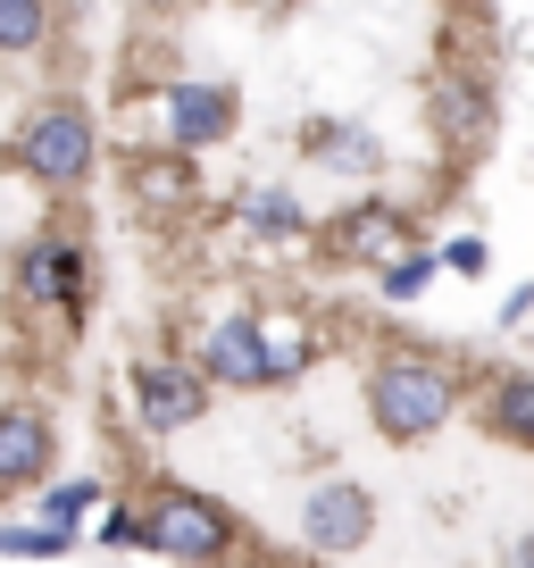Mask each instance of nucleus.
<instances>
[{"mask_svg": "<svg viewBox=\"0 0 534 568\" xmlns=\"http://www.w3.org/2000/svg\"><path fill=\"white\" fill-rule=\"evenodd\" d=\"M292 142H301V160L335 168V176H368V168H376V134L359 118H309Z\"/></svg>", "mask_w": 534, "mask_h": 568, "instance_id": "obj_13", "label": "nucleus"}, {"mask_svg": "<svg viewBox=\"0 0 534 568\" xmlns=\"http://www.w3.org/2000/svg\"><path fill=\"white\" fill-rule=\"evenodd\" d=\"M134 510H143V551H160V560H184V568H234L250 551L243 518L226 510V501L193 494V485H143L134 494Z\"/></svg>", "mask_w": 534, "mask_h": 568, "instance_id": "obj_2", "label": "nucleus"}, {"mask_svg": "<svg viewBox=\"0 0 534 568\" xmlns=\"http://www.w3.org/2000/svg\"><path fill=\"white\" fill-rule=\"evenodd\" d=\"M9 160H18V176L51 184V193H75V184L101 168V118H92L84 101H42V109H25Z\"/></svg>", "mask_w": 534, "mask_h": 568, "instance_id": "obj_3", "label": "nucleus"}, {"mask_svg": "<svg viewBox=\"0 0 534 568\" xmlns=\"http://www.w3.org/2000/svg\"><path fill=\"white\" fill-rule=\"evenodd\" d=\"M451 9H484V0H451Z\"/></svg>", "mask_w": 534, "mask_h": 568, "instance_id": "obj_25", "label": "nucleus"}, {"mask_svg": "<svg viewBox=\"0 0 534 568\" xmlns=\"http://www.w3.org/2000/svg\"><path fill=\"white\" fill-rule=\"evenodd\" d=\"M427 125H434V142H451V151H460V160H476L484 142H493V125H501V84H493V68L451 51L443 68L427 75Z\"/></svg>", "mask_w": 534, "mask_h": 568, "instance_id": "obj_4", "label": "nucleus"}, {"mask_svg": "<svg viewBox=\"0 0 534 568\" xmlns=\"http://www.w3.org/2000/svg\"><path fill=\"white\" fill-rule=\"evenodd\" d=\"M51 460H59V426H51V409H34V402H0V501H9V494H34V485L51 477Z\"/></svg>", "mask_w": 534, "mask_h": 568, "instance_id": "obj_10", "label": "nucleus"}, {"mask_svg": "<svg viewBox=\"0 0 534 568\" xmlns=\"http://www.w3.org/2000/svg\"><path fill=\"white\" fill-rule=\"evenodd\" d=\"M59 34V0H0V59H34Z\"/></svg>", "mask_w": 534, "mask_h": 568, "instance_id": "obj_16", "label": "nucleus"}, {"mask_svg": "<svg viewBox=\"0 0 534 568\" xmlns=\"http://www.w3.org/2000/svg\"><path fill=\"white\" fill-rule=\"evenodd\" d=\"M359 393H368V426L384 435L392 452H418L434 444L460 409V376L434 343H410V335H384L359 368Z\"/></svg>", "mask_w": 534, "mask_h": 568, "instance_id": "obj_1", "label": "nucleus"}, {"mask_svg": "<svg viewBox=\"0 0 534 568\" xmlns=\"http://www.w3.org/2000/svg\"><path fill=\"white\" fill-rule=\"evenodd\" d=\"M84 510H109V494H101V477H68V485H51V494L34 501V518H51V527H75Z\"/></svg>", "mask_w": 534, "mask_h": 568, "instance_id": "obj_19", "label": "nucleus"}, {"mask_svg": "<svg viewBox=\"0 0 534 568\" xmlns=\"http://www.w3.org/2000/svg\"><path fill=\"white\" fill-rule=\"evenodd\" d=\"M125 393H134V426L143 435H184V426L209 418V376H201V359H176V352H151L125 368Z\"/></svg>", "mask_w": 534, "mask_h": 568, "instance_id": "obj_6", "label": "nucleus"}, {"mask_svg": "<svg viewBox=\"0 0 534 568\" xmlns=\"http://www.w3.org/2000/svg\"><path fill=\"white\" fill-rule=\"evenodd\" d=\"M418 243V226H410V210H392V201H351L342 217H326V260L335 267H384V260H401V251Z\"/></svg>", "mask_w": 534, "mask_h": 568, "instance_id": "obj_8", "label": "nucleus"}, {"mask_svg": "<svg viewBox=\"0 0 534 568\" xmlns=\"http://www.w3.org/2000/svg\"><path fill=\"white\" fill-rule=\"evenodd\" d=\"M376 535V494L351 477L318 485V494H301V544L318 551V560H351L359 544Z\"/></svg>", "mask_w": 534, "mask_h": 568, "instance_id": "obj_9", "label": "nucleus"}, {"mask_svg": "<svg viewBox=\"0 0 534 568\" xmlns=\"http://www.w3.org/2000/svg\"><path fill=\"white\" fill-rule=\"evenodd\" d=\"M151 109H160L167 151H209V142H234V125H243V92L217 84V75H167L151 92Z\"/></svg>", "mask_w": 534, "mask_h": 568, "instance_id": "obj_7", "label": "nucleus"}, {"mask_svg": "<svg viewBox=\"0 0 534 568\" xmlns=\"http://www.w3.org/2000/svg\"><path fill=\"white\" fill-rule=\"evenodd\" d=\"M443 267H451V276H484V267H493L484 234H451V243H443Z\"/></svg>", "mask_w": 534, "mask_h": 568, "instance_id": "obj_21", "label": "nucleus"}, {"mask_svg": "<svg viewBox=\"0 0 534 568\" xmlns=\"http://www.w3.org/2000/svg\"><path fill=\"white\" fill-rule=\"evenodd\" d=\"M476 426L510 452H534V368H493L476 385Z\"/></svg>", "mask_w": 534, "mask_h": 568, "instance_id": "obj_12", "label": "nucleus"}, {"mask_svg": "<svg viewBox=\"0 0 534 568\" xmlns=\"http://www.w3.org/2000/svg\"><path fill=\"white\" fill-rule=\"evenodd\" d=\"M259 343H267V393L276 385H301L309 368H318V352H326V335L292 310V318H259Z\"/></svg>", "mask_w": 534, "mask_h": 568, "instance_id": "obj_14", "label": "nucleus"}, {"mask_svg": "<svg viewBox=\"0 0 534 568\" xmlns=\"http://www.w3.org/2000/svg\"><path fill=\"white\" fill-rule=\"evenodd\" d=\"M434 267H443V251H434V243H410L401 260H384V267H376V293H384V302L401 310V302H418V293L434 284Z\"/></svg>", "mask_w": 534, "mask_h": 568, "instance_id": "obj_17", "label": "nucleus"}, {"mask_svg": "<svg viewBox=\"0 0 534 568\" xmlns=\"http://www.w3.org/2000/svg\"><path fill=\"white\" fill-rule=\"evenodd\" d=\"M534 310V284H510V302H501V326H517Z\"/></svg>", "mask_w": 534, "mask_h": 568, "instance_id": "obj_22", "label": "nucleus"}, {"mask_svg": "<svg viewBox=\"0 0 534 568\" xmlns=\"http://www.w3.org/2000/svg\"><path fill=\"white\" fill-rule=\"evenodd\" d=\"M501 568H534V535H517V544H510V560H501Z\"/></svg>", "mask_w": 534, "mask_h": 568, "instance_id": "obj_23", "label": "nucleus"}, {"mask_svg": "<svg viewBox=\"0 0 534 568\" xmlns=\"http://www.w3.org/2000/svg\"><path fill=\"white\" fill-rule=\"evenodd\" d=\"M176 9H201V0H176Z\"/></svg>", "mask_w": 534, "mask_h": 568, "instance_id": "obj_26", "label": "nucleus"}, {"mask_svg": "<svg viewBox=\"0 0 534 568\" xmlns=\"http://www.w3.org/2000/svg\"><path fill=\"white\" fill-rule=\"evenodd\" d=\"M75 527H51V518H9L0 527V560H68Z\"/></svg>", "mask_w": 534, "mask_h": 568, "instance_id": "obj_18", "label": "nucleus"}, {"mask_svg": "<svg viewBox=\"0 0 534 568\" xmlns=\"http://www.w3.org/2000/svg\"><path fill=\"white\" fill-rule=\"evenodd\" d=\"M234 217H243L250 234H276V243H301L309 234V210L285 193V184H250V193L234 201Z\"/></svg>", "mask_w": 534, "mask_h": 568, "instance_id": "obj_15", "label": "nucleus"}, {"mask_svg": "<svg viewBox=\"0 0 534 568\" xmlns=\"http://www.w3.org/2000/svg\"><path fill=\"white\" fill-rule=\"evenodd\" d=\"M143 544V510L134 501H109V518H101V551H134Z\"/></svg>", "mask_w": 534, "mask_h": 568, "instance_id": "obj_20", "label": "nucleus"}, {"mask_svg": "<svg viewBox=\"0 0 534 568\" xmlns=\"http://www.w3.org/2000/svg\"><path fill=\"white\" fill-rule=\"evenodd\" d=\"M193 359H201V376H209V385L267 393V343H259V318H250V310H226V318L193 343Z\"/></svg>", "mask_w": 534, "mask_h": 568, "instance_id": "obj_11", "label": "nucleus"}, {"mask_svg": "<svg viewBox=\"0 0 534 568\" xmlns=\"http://www.w3.org/2000/svg\"><path fill=\"white\" fill-rule=\"evenodd\" d=\"M243 9H259V18H285V9H301V0H243Z\"/></svg>", "mask_w": 534, "mask_h": 568, "instance_id": "obj_24", "label": "nucleus"}, {"mask_svg": "<svg viewBox=\"0 0 534 568\" xmlns=\"http://www.w3.org/2000/svg\"><path fill=\"white\" fill-rule=\"evenodd\" d=\"M9 293H18L25 310H59V318H84L92 302V260L84 243H68L59 226H42L34 243H18V260H9Z\"/></svg>", "mask_w": 534, "mask_h": 568, "instance_id": "obj_5", "label": "nucleus"}]
</instances>
